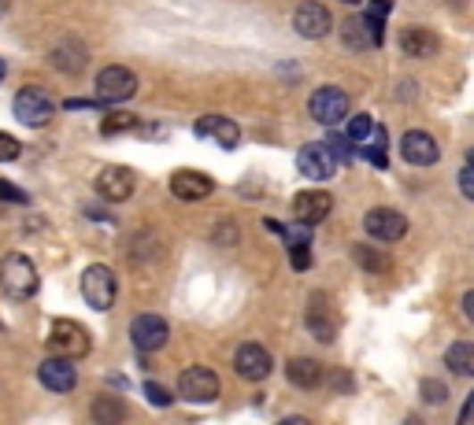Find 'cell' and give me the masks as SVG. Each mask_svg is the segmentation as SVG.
I'll use <instances>...</instances> for the list:
<instances>
[{"mask_svg":"<svg viewBox=\"0 0 474 425\" xmlns=\"http://www.w3.org/2000/svg\"><path fill=\"white\" fill-rule=\"evenodd\" d=\"M0 289H4L12 299H30L41 289V278H37L34 263L22 252H12V256L0 259Z\"/></svg>","mask_w":474,"mask_h":425,"instance_id":"6da1fadb","label":"cell"},{"mask_svg":"<svg viewBox=\"0 0 474 425\" xmlns=\"http://www.w3.org/2000/svg\"><path fill=\"white\" fill-rule=\"evenodd\" d=\"M12 111H15V119L22 122V127L37 130V127H48V122H53L56 104L48 100V93H45V89H19V93H15Z\"/></svg>","mask_w":474,"mask_h":425,"instance_id":"7a4b0ae2","label":"cell"},{"mask_svg":"<svg viewBox=\"0 0 474 425\" xmlns=\"http://www.w3.org/2000/svg\"><path fill=\"white\" fill-rule=\"evenodd\" d=\"M48 347H53L60 359H82V356H89L93 340H89V333L79 326V322L60 318L56 326L48 330Z\"/></svg>","mask_w":474,"mask_h":425,"instance_id":"3957f363","label":"cell"},{"mask_svg":"<svg viewBox=\"0 0 474 425\" xmlns=\"http://www.w3.org/2000/svg\"><path fill=\"white\" fill-rule=\"evenodd\" d=\"M137 93V74L130 67H104L101 74H96V96L104 100V104H122V100H130Z\"/></svg>","mask_w":474,"mask_h":425,"instance_id":"277c9868","label":"cell"},{"mask_svg":"<svg viewBox=\"0 0 474 425\" xmlns=\"http://www.w3.org/2000/svg\"><path fill=\"white\" fill-rule=\"evenodd\" d=\"M308 111L319 127H337L341 119H348V93L345 89H334V86H322L312 93L308 100Z\"/></svg>","mask_w":474,"mask_h":425,"instance_id":"5b68a950","label":"cell"},{"mask_svg":"<svg viewBox=\"0 0 474 425\" xmlns=\"http://www.w3.org/2000/svg\"><path fill=\"white\" fill-rule=\"evenodd\" d=\"M115 292H119V285H115V274L108 266L96 263L82 274V296L93 311H108L115 304Z\"/></svg>","mask_w":474,"mask_h":425,"instance_id":"8992f818","label":"cell"},{"mask_svg":"<svg viewBox=\"0 0 474 425\" xmlns=\"http://www.w3.org/2000/svg\"><path fill=\"white\" fill-rule=\"evenodd\" d=\"M179 396L189 399V404H208V399L219 396V373L208 366H189L179 378Z\"/></svg>","mask_w":474,"mask_h":425,"instance_id":"52a82bcc","label":"cell"},{"mask_svg":"<svg viewBox=\"0 0 474 425\" xmlns=\"http://www.w3.org/2000/svg\"><path fill=\"white\" fill-rule=\"evenodd\" d=\"M363 230L370 233V241L393 244V241H401V237L408 233V218H404L401 211H393V208H374V211H367V218H363Z\"/></svg>","mask_w":474,"mask_h":425,"instance_id":"ba28073f","label":"cell"},{"mask_svg":"<svg viewBox=\"0 0 474 425\" xmlns=\"http://www.w3.org/2000/svg\"><path fill=\"white\" fill-rule=\"evenodd\" d=\"M337 167H341V163H337L322 144H304L301 152H296V170H301L304 178H312V182H327V178H334Z\"/></svg>","mask_w":474,"mask_h":425,"instance_id":"9c48e42d","label":"cell"},{"mask_svg":"<svg viewBox=\"0 0 474 425\" xmlns=\"http://www.w3.org/2000/svg\"><path fill=\"white\" fill-rule=\"evenodd\" d=\"M167 337H170V330L160 315H137L130 322V340H134V347H141V352H156V347L167 344Z\"/></svg>","mask_w":474,"mask_h":425,"instance_id":"30bf717a","label":"cell"},{"mask_svg":"<svg viewBox=\"0 0 474 425\" xmlns=\"http://www.w3.org/2000/svg\"><path fill=\"white\" fill-rule=\"evenodd\" d=\"M330 12L322 8V4H315V0H308V4H301L296 8V15H293V30L301 34V37H308V41H319V37H327L330 34Z\"/></svg>","mask_w":474,"mask_h":425,"instance_id":"8fae6325","label":"cell"},{"mask_svg":"<svg viewBox=\"0 0 474 425\" xmlns=\"http://www.w3.org/2000/svg\"><path fill=\"white\" fill-rule=\"evenodd\" d=\"M334 200L330 192H319V189H308V192H296L293 196V218L301 222V226H315V222H322L330 215Z\"/></svg>","mask_w":474,"mask_h":425,"instance_id":"7c38bea8","label":"cell"},{"mask_svg":"<svg viewBox=\"0 0 474 425\" xmlns=\"http://www.w3.org/2000/svg\"><path fill=\"white\" fill-rule=\"evenodd\" d=\"M37 378H41V385L48 392H74V385H79V370H74L71 359L53 356V359H45L37 366Z\"/></svg>","mask_w":474,"mask_h":425,"instance_id":"4fadbf2b","label":"cell"},{"mask_svg":"<svg viewBox=\"0 0 474 425\" xmlns=\"http://www.w3.org/2000/svg\"><path fill=\"white\" fill-rule=\"evenodd\" d=\"M96 192L112 204H122V200H130L134 192V170L130 167H104L96 174Z\"/></svg>","mask_w":474,"mask_h":425,"instance_id":"5bb4252c","label":"cell"},{"mask_svg":"<svg viewBox=\"0 0 474 425\" xmlns=\"http://www.w3.org/2000/svg\"><path fill=\"white\" fill-rule=\"evenodd\" d=\"M234 370L241 373V378L248 381H263L267 373H270V356H267V347L263 344H241L237 352H234Z\"/></svg>","mask_w":474,"mask_h":425,"instance_id":"9a60e30c","label":"cell"},{"mask_svg":"<svg viewBox=\"0 0 474 425\" xmlns=\"http://www.w3.org/2000/svg\"><path fill=\"white\" fill-rule=\"evenodd\" d=\"M401 156H404L412 167H430V163H437L441 148H437V141H434L427 130H408L404 141H401Z\"/></svg>","mask_w":474,"mask_h":425,"instance_id":"2e32d148","label":"cell"},{"mask_svg":"<svg viewBox=\"0 0 474 425\" xmlns=\"http://www.w3.org/2000/svg\"><path fill=\"white\" fill-rule=\"evenodd\" d=\"M212 189H215V182L208 178V174H201V170H179V174L170 178V192L179 196V200H186V204L208 200Z\"/></svg>","mask_w":474,"mask_h":425,"instance_id":"e0dca14e","label":"cell"},{"mask_svg":"<svg viewBox=\"0 0 474 425\" xmlns=\"http://www.w3.org/2000/svg\"><path fill=\"white\" fill-rule=\"evenodd\" d=\"M193 130H196V137H208V141H215V144H222V148H237V144H241V130H237V122L222 119V115L196 119V122H193Z\"/></svg>","mask_w":474,"mask_h":425,"instance_id":"ac0fdd59","label":"cell"},{"mask_svg":"<svg viewBox=\"0 0 474 425\" xmlns=\"http://www.w3.org/2000/svg\"><path fill=\"white\" fill-rule=\"evenodd\" d=\"M286 373H289V381H293L296 388H319L322 378H327V370H322L315 359H289Z\"/></svg>","mask_w":474,"mask_h":425,"instance_id":"d6986e66","label":"cell"},{"mask_svg":"<svg viewBox=\"0 0 474 425\" xmlns=\"http://www.w3.org/2000/svg\"><path fill=\"white\" fill-rule=\"evenodd\" d=\"M445 366L456 373V378H474V344L470 340H456L445 352Z\"/></svg>","mask_w":474,"mask_h":425,"instance_id":"ffe728a7","label":"cell"},{"mask_svg":"<svg viewBox=\"0 0 474 425\" xmlns=\"http://www.w3.org/2000/svg\"><path fill=\"white\" fill-rule=\"evenodd\" d=\"M401 48L408 56H434L437 53V37L430 30H404L401 34Z\"/></svg>","mask_w":474,"mask_h":425,"instance_id":"44dd1931","label":"cell"},{"mask_svg":"<svg viewBox=\"0 0 474 425\" xmlns=\"http://www.w3.org/2000/svg\"><path fill=\"white\" fill-rule=\"evenodd\" d=\"M89 411H93V421L96 425H119L122 418H127V407H122L119 399H112V396H96Z\"/></svg>","mask_w":474,"mask_h":425,"instance_id":"7402d4cb","label":"cell"},{"mask_svg":"<svg viewBox=\"0 0 474 425\" xmlns=\"http://www.w3.org/2000/svg\"><path fill=\"white\" fill-rule=\"evenodd\" d=\"M341 37H345V45H348V48H356V53H363V48H370V45H374V37H370V30H367V22H363V15L345 19Z\"/></svg>","mask_w":474,"mask_h":425,"instance_id":"603a6c76","label":"cell"},{"mask_svg":"<svg viewBox=\"0 0 474 425\" xmlns=\"http://www.w3.org/2000/svg\"><path fill=\"white\" fill-rule=\"evenodd\" d=\"M53 63L56 67H63V70H82V63H86V53L74 41H67V45H60L56 53H53Z\"/></svg>","mask_w":474,"mask_h":425,"instance_id":"cb8c5ba5","label":"cell"},{"mask_svg":"<svg viewBox=\"0 0 474 425\" xmlns=\"http://www.w3.org/2000/svg\"><path fill=\"white\" fill-rule=\"evenodd\" d=\"M134 127H137V119H134L130 111H108L104 122H101V134H104V137H115V134H127V130H134Z\"/></svg>","mask_w":474,"mask_h":425,"instance_id":"d4e9b609","label":"cell"},{"mask_svg":"<svg viewBox=\"0 0 474 425\" xmlns=\"http://www.w3.org/2000/svg\"><path fill=\"white\" fill-rule=\"evenodd\" d=\"M353 259H356L363 270H370V274H382V270L389 266V259H386L382 252H374L370 244H356V248H353Z\"/></svg>","mask_w":474,"mask_h":425,"instance_id":"484cf974","label":"cell"},{"mask_svg":"<svg viewBox=\"0 0 474 425\" xmlns=\"http://www.w3.org/2000/svg\"><path fill=\"white\" fill-rule=\"evenodd\" d=\"M322 148L337 159V163H348V159H356V148H353V141L348 137H341V134H327V141H322Z\"/></svg>","mask_w":474,"mask_h":425,"instance_id":"4316f807","label":"cell"},{"mask_svg":"<svg viewBox=\"0 0 474 425\" xmlns=\"http://www.w3.org/2000/svg\"><path fill=\"white\" fill-rule=\"evenodd\" d=\"M374 130V122L367 115H356V119H348V141H367Z\"/></svg>","mask_w":474,"mask_h":425,"instance_id":"83f0119b","label":"cell"},{"mask_svg":"<svg viewBox=\"0 0 474 425\" xmlns=\"http://www.w3.org/2000/svg\"><path fill=\"white\" fill-rule=\"evenodd\" d=\"M145 396L153 399L156 407H170V404H174V396H170L163 385H156V381H145Z\"/></svg>","mask_w":474,"mask_h":425,"instance_id":"f1b7e54d","label":"cell"},{"mask_svg":"<svg viewBox=\"0 0 474 425\" xmlns=\"http://www.w3.org/2000/svg\"><path fill=\"white\" fill-rule=\"evenodd\" d=\"M289 263H293V270H308L312 266L308 244H289Z\"/></svg>","mask_w":474,"mask_h":425,"instance_id":"f546056e","label":"cell"},{"mask_svg":"<svg viewBox=\"0 0 474 425\" xmlns=\"http://www.w3.org/2000/svg\"><path fill=\"white\" fill-rule=\"evenodd\" d=\"M12 159H19V141L0 130V163H12Z\"/></svg>","mask_w":474,"mask_h":425,"instance_id":"4dcf8cb0","label":"cell"},{"mask_svg":"<svg viewBox=\"0 0 474 425\" xmlns=\"http://www.w3.org/2000/svg\"><path fill=\"white\" fill-rule=\"evenodd\" d=\"M0 200H8V204H27V192H22L19 185H12V182H0Z\"/></svg>","mask_w":474,"mask_h":425,"instance_id":"1f68e13d","label":"cell"},{"mask_svg":"<svg viewBox=\"0 0 474 425\" xmlns=\"http://www.w3.org/2000/svg\"><path fill=\"white\" fill-rule=\"evenodd\" d=\"M422 396H427V404H441V399H448V388L437 381H422Z\"/></svg>","mask_w":474,"mask_h":425,"instance_id":"d6a6232c","label":"cell"},{"mask_svg":"<svg viewBox=\"0 0 474 425\" xmlns=\"http://www.w3.org/2000/svg\"><path fill=\"white\" fill-rule=\"evenodd\" d=\"M460 189H463L467 200H474V163H470V159H467L463 170H460Z\"/></svg>","mask_w":474,"mask_h":425,"instance_id":"836d02e7","label":"cell"},{"mask_svg":"<svg viewBox=\"0 0 474 425\" xmlns=\"http://www.w3.org/2000/svg\"><path fill=\"white\" fill-rule=\"evenodd\" d=\"M389 12H393V0H370V8H367L370 19H386Z\"/></svg>","mask_w":474,"mask_h":425,"instance_id":"e575fe53","label":"cell"},{"mask_svg":"<svg viewBox=\"0 0 474 425\" xmlns=\"http://www.w3.org/2000/svg\"><path fill=\"white\" fill-rule=\"evenodd\" d=\"M282 237H286L289 244H308V241H312V233H308L304 226H301V230H296V226H293V230H282Z\"/></svg>","mask_w":474,"mask_h":425,"instance_id":"d590c367","label":"cell"},{"mask_svg":"<svg viewBox=\"0 0 474 425\" xmlns=\"http://www.w3.org/2000/svg\"><path fill=\"white\" fill-rule=\"evenodd\" d=\"M463 315H467V322H474V292L463 296Z\"/></svg>","mask_w":474,"mask_h":425,"instance_id":"8d00e7d4","label":"cell"},{"mask_svg":"<svg viewBox=\"0 0 474 425\" xmlns=\"http://www.w3.org/2000/svg\"><path fill=\"white\" fill-rule=\"evenodd\" d=\"M334 385H337V388H353V381H348V373H345V370L334 373Z\"/></svg>","mask_w":474,"mask_h":425,"instance_id":"74e56055","label":"cell"},{"mask_svg":"<svg viewBox=\"0 0 474 425\" xmlns=\"http://www.w3.org/2000/svg\"><path fill=\"white\" fill-rule=\"evenodd\" d=\"M279 425H312V421H308V418H301V414H293V418H282Z\"/></svg>","mask_w":474,"mask_h":425,"instance_id":"f35d334b","label":"cell"},{"mask_svg":"<svg viewBox=\"0 0 474 425\" xmlns=\"http://www.w3.org/2000/svg\"><path fill=\"white\" fill-rule=\"evenodd\" d=\"M4 74H8V67H4V60H0V82H4Z\"/></svg>","mask_w":474,"mask_h":425,"instance_id":"ab89813d","label":"cell"}]
</instances>
